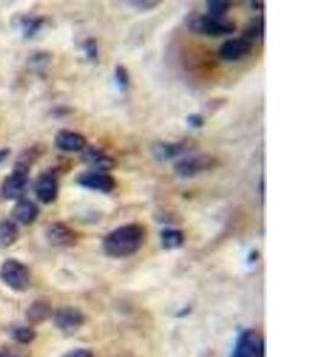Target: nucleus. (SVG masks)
Here are the masks:
<instances>
[{
    "mask_svg": "<svg viewBox=\"0 0 318 357\" xmlns=\"http://www.w3.org/2000/svg\"><path fill=\"white\" fill-rule=\"evenodd\" d=\"M188 124L192 129H202L204 126V117L199 114H191L188 117Z\"/></svg>",
    "mask_w": 318,
    "mask_h": 357,
    "instance_id": "24",
    "label": "nucleus"
},
{
    "mask_svg": "<svg viewBox=\"0 0 318 357\" xmlns=\"http://www.w3.org/2000/svg\"><path fill=\"white\" fill-rule=\"evenodd\" d=\"M84 50H85L86 55L90 60H97L98 59V43L94 38H89L84 45Z\"/></svg>",
    "mask_w": 318,
    "mask_h": 357,
    "instance_id": "23",
    "label": "nucleus"
},
{
    "mask_svg": "<svg viewBox=\"0 0 318 357\" xmlns=\"http://www.w3.org/2000/svg\"><path fill=\"white\" fill-rule=\"evenodd\" d=\"M47 240L55 247H70L77 242V232L65 224L54 223L47 229Z\"/></svg>",
    "mask_w": 318,
    "mask_h": 357,
    "instance_id": "11",
    "label": "nucleus"
},
{
    "mask_svg": "<svg viewBox=\"0 0 318 357\" xmlns=\"http://www.w3.org/2000/svg\"><path fill=\"white\" fill-rule=\"evenodd\" d=\"M35 336H36L35 331L25 325L17 326L13 330V340L21 344H28L30 342H33Z\"/></svg>",
    "mask_w": 318,
    "mask_h": 357,
    "instance_id": "20",
    "label": "nucleus"
},
{
    "mask_svg": "<svg viewBox=\"0 0 318 357\" xmlns=\"http://www.w3.org/2000/svg\"><path fill=\"white\" fill-rule=\"evenodd\" d=\"M8 155H10V151H8V148L0 149V163L4 162L5 160L8 158Z\"/></svg>",
    "mask_w": 318,
    "mask_h": 357,
    "instance_id": "26",
    "label": "nucleus"
},
{
    "mask_svg": "<svg viewBox=\"0 0 318 357\" xmlns=\"http://www.w3.org/2000/svg\"><path fill=\"white\" fill-rule=\"evenodd\" d=\"M20 237V229L13 220H0V248L11 247Z\"/></svg>",
    "mask_w": 318,
    "mask_h": 357,
    "instance_id": "14",
    "label": "nucleus"
},
{
    "mask_svg": "<svg viewBox=\"0 0 318 357\" xmlns=\"http://www.w3.org/2000/svg\"><path fill=\"white\" fill-rule=\"evenodd\" d=\"M43 20L41 18H31V17H25L21 21L22 31L26 37H31L36 35L37 31H40Z\"/></svg>",
    "mask_w": 318,
    "mask_h": 357,
    "instance_id": "19",
    "label": "nucleus"
},
{
    "mask_svg": "<svg viewBox=\"0 0 318 357\" xmlns=\"http://www.w3.org/2000/svg\"><path fill=\"white\" fill-rule=\"evenodd\" d=\"M77 321H78L77 313L70 311V310H62L55 317V323H56L59 328H62V329H67V328L73 326V325L77 324Z\"/></svg>",
    "mask_w": 318,
    "mask_h": 357,
    "instance_id": "17",
    "label": "nucleus"
},
{
    "mask_svg": "<svg viewBox=\"0 0 318 357\" xmlns=\"http://www.w3.org/2000/svg\"><path fill=\"white\" fill-rule=\"evenodd\" d=\"M68 357H86L85 354L82 353V351H78V353L70 354Z\"/></svg>",
    "mask_w": 318,
    "mask_h": 357,
    "instance_id": "27",
    "label": "nucleus"
},
{
    "mask_svg": "<svg viewBox=\"0 0 318 357\" xmlns=\"http://www.w3.org/2000/svg\"><path fill=\"white\" fill-rule=\"evenodd\" d=\"M232 4L225 0H209L208 13L209 16L215 17V18H223L225 13L230 10Z\"/></svg>",
    "mask_w": 318,
    "mask_h": 357,
    "instance_id": "16",
    "label": "nucleus"
},
{
    "mask_svg": "<svg viewBox=\"0 0 318 357\" xmlns=\"http://www.w3.org/2000/svg\"><path fill=\"white\" fill-rule=\"evenodd\" d=\"M50 314V305L47 304L45 301H37L33 303L28 311H26V318L30 323H40V321H45V318Z\"/></svg>",
    "mask_w": 318,
    "mask_h": 357,
    "instance_id": "15",
    "label": "nucleus"
},
{
    "mask_svg": "<svg viewBox=\"0 0 318 357\" xmlns=\"http://www.w3.org/2000/svg\"><path fill=\"white\" fill-rule=\"evenodd\" d=\"M146 231L139 224H128L109 234L104 241V248L116 257L130 255L139 250L144 240Z\"/></svg>",
    "mask_w": 318,
    "mask_h": 357,
    "instance_id": "1",
    "label": "nucleus"
},
{
    "mask_svg": "<svg viewBox=\"0 0 318 357\" xmlns=\"http://www.w3.org/2000/svg\"><path fill=\"white\" fill-rule=\"evenodd\" d=\"M114 77L116 85L121 89V92H126L130 86V75L128 69L122 65L116 66Z\"/></svg>",
    "mask_w": 318,
    "mask_h": 357,
    "instance_id": "18",
    "label": "nucleus"
},
{
    "mask_svg": "<svg viewBox=\"0 0 318 357\" xmlns=\"http://www.w3.org/2000/svg\"><path fill=\"white\" fill-rule=\"evenodd\" d=\"M33 192L42 204H52L59 195V181L53 172L42 173L33 183Z\"/></svg>",
    "mask_w": 318,
    "mask_h": 357,
    "instance_id": "7",
    "label": "nucleus"
},
{
    "mask_svg": "<svg viewBox=\"0 0 318 357\" xmlns=\"http://www.w3.org/2000/svg\"><path fill=\"white\" fill-rule=\"evenodd\" d=\"M38 213L40 210L36 204L33 203L31 200L23 199V198L18 200L13 208V218L23 225L33 224L38 217Z\"/></svg>",
    "mask_w": 318,
    "mask_h": 357,
    "instance_id": "13",
    "label": "nucleus"
},
{
    "mask_svg": "<svg viewBox=\"0 0 318 357\" xmlns=\"http://www.w3.org/2000/svg\"><path fill=\"white\" fill-rule=\"evenodd\" d=\"M217 158L211 155L186 156L174 165L176 174L181 178H192L211 171L217 166Z\"/></svg>",
    "mask_w": 318,
    "mask_h": 357,
    "instance_id": "5",
    "label": "nucleus"
},
{
    "mask_svg": "<svg viewBox=\"0 0 318 357\" xmlns=\"http://www.w3.org/2000/svg\"><path fill=\"white\" fill-rule=\"evenodd\" d=\"M0 279L8 289L23 292L30 284V272L25 264L15 259H8L0 267Z\"/></svg>",
    "mask_w": 318,
    "mask_h": 357,
    "instance_id": "4",
    "label": "nucleus"
},
{
    "mask_svg": "<svg viewBox=\"0 0 318 357\" xmlns=\"http://www.w3.org/2000/svg\"><path fill=\"white\" fill-rule=\"evenodd\" d=\"M253 50V43L245 37L228 40L220 45L218 55L223 61L236 62L243 60Z\"/></svg>",
    "mask_w": 318,
    "mask_h": 357,
    "instance_id": "8",
    "label": "nucleus"
},
{
    "mask_svg": "<svg viewBox=\"0 0 318 357\" xmlns=\"http://www.w3.org/2000/svg\"><path fill=\"white\" fill-rule=\"evenodd\" d=\"M75 181L82 188L100 192L104 195H109L111 192H114L117 187V183L114 176L103 172H84L77 176Z\"/></svg>",
    "mask_w": 318,
    "mask_h": 357,
    "instance_id": "6",
    "label": "nucleus"
},
{
    "mask_svg": "<svg viewBox=\"0 0 318 357\" xmlns=\"http://www.w3.org/2000/svg\"><path fill=\"white\" fill-rule=\"evenodd\" d=\"M29 173H30V166L28 163L18 160L13 171L5 178L1 185V195L5 199H22L28 186Z\"/></svg>",
    "mask_w": 318,
    "mask_h": 357,
    "instance_id": "3",
    "label": "nucleus"
},
{
    "mask_svg": "<svg viewBox=\"0 0 318 357\" xmlns=\"http://www.w3.org/2000/svg\"><path fill=\"white\" fill-rule=\"evenodd\" d=\"M162 242L166 248L179 247L184 242V235L179 230H166L162 234Z\"/></svg>",
    "mask_w": 318,
    "mask_h": 357,
    "instance_id": "21",
    "label": "nucleus"
},
{
    "mask_svg": "<svg viewBox=\"0 0 318 357\" xmlns=\"http://www.w3.org/2000/svg\"><path fill=\"white\" fill-rule=\"evenodd\" d=\"M188 26L192 33L209 37L228 36L236 31V25L233 22L223 18H215L209 15L191 17Z\"/></svg>",
    "mask_w": 318,
    "mask_h": 357,
    "instance_id": "2",
    "label": "nucleus"
},
{
    "mask_svg": "<svg viewBox=\"0 0 318 357\" xmlns=\"http://www.w3.org/2000/svg\"><path fill=\"white\" fill-rule=\"evenodd\" d=\"M191 151V143L184 139L179 142H156L151 146V154L161 162H167Z\"/></svg>",
    "mask_w": 318,
    "mask_h": 357,
    "instance_id": "9",
    "label": "nucleus"
},
{
    "mask_svg": "<svg viewBox=\"0 0 318 357\" xmlns=\"http://www.w3.org/2000/svg\"><path fill=\"white\" fill-rule=\"evenodd\" d=\"M0 357H21L16 351L13 350L3 349L0 350Z\"/></svg>",
    "mask_w": 318,
    "mask_h": 357,
    "instance_id": "25",
    "label": "nucleus"
},
{
    "mask_svg": "<svg viewBox=\"0 0 318 357\" xmlns=\"http://www.w3.org/2000/svg\"><path fill=\"white\" fill-rule=\"evenodd\" d=\"M84 160L96 168V172H103V173L114 169L117 166V162L114 158H111L104 151L97 149L94 146H86V149L84 151Z\"/></svg>",
    "mask_w": 318,
    "mask_h": 357,
    "instance_id": "12",
    "label": "nucleus"
},
{
    "mask_svg": "<svg viewBox=\"0 0 318 357\" xmlns=\"http://www.w3.org/2000/svg\"><path fill=\"white\" fill-rule=\"evenodd\" d=\"M127 4L139 11H151L153 8L159 6V1H151V0H137V1H128Z\"/></svg>",
    "mask_w": 318,
    "mask_h": 357,
    "instance_id": "22",
    "label": "nucleus"
},
{
    "mask_svg": "<svg viewBox=\"0 0 318 357\" xmlns=\"http://www.w3.org/2000/svg\"><path fill=\"white\" fill-rule=\"evenodd\" d=\"M55 146L66 153H79L85 151L87 139L75 131L61 130L55 136Z\"/></svg>",
    "mask_w": 318,
    "mask_h": 357,
    "instance_id": "10",
    "label": "nucleus"
}]
</instances>
